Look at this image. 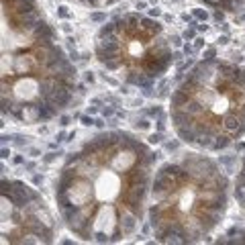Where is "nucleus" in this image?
Here are the masks:
<instances>
[{"instance_id": "1", "label": "nucleus", "mask_w": 245, "mask_h": 245, "mask_svg": "<svg viewBox=\"0 0 245 245\" xmlns=\"http://www.w3.org/2000/svg\"><path fill=\"white\" fill-rule=\"evenodd\" d=\"M151 147L127 131H106L72 153L55 182V202L70 233L90 243L137 235L149 206Z\"/></svg>"}, {"instance_id": "2", "label": "nucleus", "mask_w": 245, "mask_h": 245, "mask_svg": "<svg viewBox=\"0 0 245 245\" xmlns=\"http://www.w3.org/2000/svg\"><path fill=\"white\" fill-rule=\"evenodd\" d=\"M76 88V70L57 45L35 0H2L0 100L25 125L55 116Z\"/></svg>"}, {"instance_id": "3", "label": "nucleus", "mask_w": 245, "mask_h": 245, "mask_svg": "<svg viewBox=\"0 0 245 245\" xmlns=\"http://www.w3.org/2000/svg\"><path fill=\"white\" fill-rule=\"evenodd\" d=\"M227 206V174L208 155L190 151L155 172L147 216L159 243H198L219 227Z\"/></svg>"}, {"instance_id": "4", "label": "nucleus", "mask_w": 245, "mask_h": 245, "mask_svg": "<svg viewBox=\"0 0 245 245\" xmlns=\"http://www.w3.org/2000/svg\"><path fill=\"white\" fill-rule=\"evenodd\" d=\"M170 116L188 145L227 149L245 135V68L225 59L198 61L174 90Z\"/></svg>"}, {"instance_id": "5", "label": "nucleus", "mask_w": 245, "mask_h": 245, "mask_svg": "<svg viewBox=\"0 0 245 245\" xmlns=\"http://www.w3.org/2000/svg\"><path fill=\"white\" fill-rule=\"evenodd\" d=\"M96 57L108 72L135 86L153 84L174 59L161 23L137 13L123 15L100 29Z\"/></svg>"}, {"instance_id": "6", "label": "nucleus", "mask_w": 245, "mask_h": 245, "mask_svg": "<svg viewBox=\"0 0 245 245\" xmlns=\"http://www.w3.org/2000/svg\"><path fill=\"white\" fill-rule=\"evenodd\" d=\"M2 243H51L53 214L45 200L25 182L2 178Z\"/></svg>"}, {"instance_id": "7", "label": "nucleus", "mask_w": 245, "mask_h": 245, "mask_svg": "<svg viewBox=\"0 0 245 245\" xmlns=\"http://www.w3.org/2000/svg\"><path fill=\"white\" fill-rule=\"evenodd\" d=\"M233 196L241 208V212L245 214V155L241 159V168L237 172V178H235V188H233Z\"/></svg>"}, {"instance_id": "8", "label": "nucleus", "mask_w": 245, "mask_h": 245, "mask_svg": "<svg viewBox=\"0 0 245 245\" xmlns=\"http://www.w3.org/2000/svg\"><path fill=\"white\" fill-rule=\"evenodd\" d=\"M202 2L212 6V8H223V10L233 13V15H239L245 10V0H202Z\"/></svg>"}, {"instance_id": "9", "label": "nucleus", "mask_w": 245, "mask_h": 245, "mask_svg": "<svg viewBox=\"0 0 245 245\" xmlns=\"http://www.w3.org/2000/svg\"><path fill=\"white\" fill-rule=\"evenodd\" d=\"M78 2L90 6V8H104V6H110L114 2H118V0H78Z\"/></svg>"}]
</instances>
